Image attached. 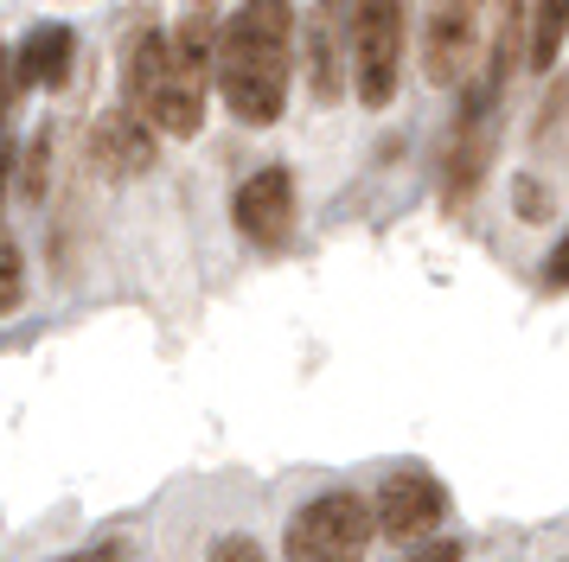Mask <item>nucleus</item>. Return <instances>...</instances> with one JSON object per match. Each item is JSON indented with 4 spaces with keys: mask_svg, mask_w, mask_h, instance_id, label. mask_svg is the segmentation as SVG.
Returning <instances> with one entry per match:
<instances>
[{
    "mask_svg": "<svg viewBox=\"0 0 569 562\" xmlns=\"http://www.w3.org/2000/svg\"><path fill=\"white\" fill-rule=\"evenodd\" d=\"M52 141H46V134H32L27 141V167H20V185H27V199H39V192H46V167H52Z\"/></svg>",
    "mask_w": 569,
    "mask_h": 562,
    "instance_id": "nucleus-15",
    "label": "nucleus"
},
{
    "mask_svg": "<svg viewBox=\"0 0 569 562\" xmlns=\"http://www.w3.org/2000/svg\"><path fill=\"white\" fill-rule=\"evenodd\" d=\"M487 7L492 0H429L422 26V77L436 90H467L473 64L487 51Z\"/></svg>",
    "mask_w": 569,
    "mask_h": 562,
    "instance_id": "nucleus-5",
    "label": "nucleus"
},
{
    "mask_svg": "<svg viewBox=\"0 0 569 562\" xmlns=\"http://www.w3.org/2000/svg\"><path fill=\"white\" fill-rule=\"evenodd\" d=\"M295 7L288 0H243L224 39H218V97L243 128L282 122L288 109V77H295Z\"/></svg>",
    "mask_w": 569,
    "mask_h": 562,
    "instance_id": "nucleus-1",
    "label": "nucleus"
},
{
    "mask_svg": "<svg viewBox=\"0 0 569 562\" xmlns=\"http://www.w3.org/2000/svg\"><path fill=\"white\" fill-rule=\"evenodd\" d=\"M154 134L160 128L148 122V116H134L129 102L122 109H109V116H97V128H90V167L109 179H141L148 167H154Z\"/></svg>",
    "mask_w": 569,
    "mask_h": 562,
    "instance_id": "nucleus-10",
    "label": "nucleus"
},
{
    "mask_svg": "<svg viewBox=\"0 0 569 562\" xmlns=\"http://www.w3.org/2000/svg\"><path fill=\"white\" fill-rule=\"evenodd\" d=\"M403 77V0H352V90L385 109Z\"/></svg>",
    "mask_w": 569,
    "mask_h": 562,
    "instance_id": "nucleus-4",
    "label": "nucleus"
},
{
    "mask_svg": "<svg viewBox=\"0 0 569 562\" xmlns=\"http://www.w3.org/2000/svg\"><path fill=\"white\" fill-rule=\"evenodd\" d=\"M397 562H467V550L455 536H441V543H416L410 556H397Z\"/></svg>",
    "mask_w": 569,
    "mask_h": 562,
    "instance_id": "nucleus-18",
    "label": "nucleus"
},
{
    "mask_svg": "<svg viewBox=\"0 0 569 562\" xmlns=\"http://www.w3.org/2000/svg\"><path fill=\"white\" fill-rule=\"evenodd\" d=\"M301 64H308V97L339 102L352 83V0H313L301 20Z\"/></svg>",
    "mask_w": 569,
    "mask_h": 562,
    "instance_id": "nucleus-7",
    "label": "nucleus"
},
{
    "mask_svg": "<svg viewBox=\"0 0 569 562\" xmlns=\"http://www.w3.org/2000/svg\"><path fill=\"white\" fill-rule=\"evenodd\" d=\"M492 148H499V90L467 83V102L455 116V134H448V160H441V192L455 204H467L480 192V179L492 167Z\"/></svg>",
    "mask_w": 569,
    "mask_h": 562,
    "instance_id": "nucleus-6",
    "label": "nucleus"
},
{
    "mask_svg": "<svg viewBox=\"0 0 569 562\" xmlns=\"http://www.w3.org/2000/svg\"><path fill=\"white\" fill-rule=\"evenodd\" d=\"M71 58H78V39H71V26H32L27 46H20V58H13V71H20V83H46V90H58L64 77H71Z\"/></svg>",
    "mask_w": 569,
    "mask_h": 562,
    "instance_id": "nucleus-11",
    "label": "nucleus"
},
{
    "mask_svg": "<svg viewBox=\"0 0 569 562\" xmlns=\"http://www.w3.org/2000/svg\"><path fill=\"white\" fill-rule=\"evenodd\" d=\"M531 7V46H525V64L531 71H550L569 46V0H525Z\"/></svg>",
    "mask_w": 569,
    "mask_h": 562,
    "instance_id": "nucleus-13",
    "label": "nucleus"
},
{
    "mask_svg": "<svg viewBox=\"0 0 569 562\" xmlns=\"http://www.w3.org/2000/svg\"><path fill=\"white\" fill-rule=\"evenodd\" d=\"M378 536V511L365 492L352 485H333V492H313L308 505L288 518L282 556L288 562H365Z\"/></svg>",
    "mask_w": 569,
    "mask_h": 562,
    "instance_id": "nucleus-3",
    "label": "nucleus"
},
{
    "mask_svg": "<svg viewBox=\"0 0 569 562\" xmlns=\"http://www.w3.org/2000/svg\"><path fill=\"white\" fill-rule=\"evenodd\" d=\"M218 39H224V20H218V0H186L180 26H173V51H180L192 71L218 77Z\"/></svg>",
    "mask_w": 569,
    "mask_h": 562,
    "instance_id": "nucleus-12",
    "label": "nucleus"
},
{
    "mask_svg": "<svg viewBox=\"0 0 569 562\" xmlns=\"http://www.w3.org/2000/svg\"><path fill=\"white\" fill-rule=\"evenodd\" d=\"M543 281L550 288H569V230H563V243L550 250V262H543Z\"/></svg>",
    "mask_w": 569,
    "mask_h": 562,
    "instance_id": "nucleus-20",
    "label": "nucleus"
},
{
    "mask_svg": "<svg viewBox=\"0 0 569 562\" xmlns=\"http://www.w3.org/2000/svg\"><path fill=\"white\" fill-rule=\"evenodd\" d=\"M13 90H20V71H13V46L0 39V128H7V109H13Z\"/></svg>",
    "mask_w": 569,
    "mask_h": 562,
    "instance_id": "nucleus-19",
    "label": "nucleus"
},
{
    "mask_svg": "<svg viewBox=\"0 0 569 562\" xmlns=\"http://www.w3.org/2000/svg\"><path fill=\"white\" fill-rule=\"evenodd\" d=\"M512 192H518V211H525V218H531V224H543V218H550V192H543L538 179H512Z\"/></svg>",
    "mask_w": 569,
    "mask_h": 562,
    "instance_id": "nucleus-17",
    "label": "nucleus"
},
{
    "mask_svg": "<svg viewBox=\"0 0 569 562\" xmlns=\"http://www.w3.org/2000/svg\"><path fill=\"white\" fill-rule=\"evenodd\" d=\"M295 218H301V199H295V173L288 167H262L237 185L231 199V224L257 243V250H282L295 237Z\"/></svg>",
    "mask_w": 569,
    "mask_h": 562,
    "instance_id": "nucleus-9",
    "label": "nucleus"
},
{
    "mask_svg": "<svg viewBox=\"0 0 569 562\" xmlns=\"http://www.w3.org/2000/svg\"><path fill=\"white\" fill-rule=\"evenodd\" d=\"M52 562H122V543H97V550H71V556H52Z\"/></svg>",
    "mask_w": 569,
    "mask_h": 562,
    "instance_id": "nucleus-21",
    "label": "nucleus"
},
{
    "mask_svg": "<svg viewBox=\"0 0 569 562\" xmlns=\"http://www.w3.org/2000/svg\"><path fill=\"white\" fill-rule=\"evenodd\" d=\"M371 511H378V531H385L390 543L416 550V543L448 518V485H441L429 466H390L385 485H378V499H371Z\"/></svg>",
    "mask_w": 569,
    "mask_h": 562,
    "instance_id": "nucleus-8",
    "label": "nucleus"
},
{
    "mask_svg": "<svg viewBox=\"0 0 569 562\" xmlns=\"http://www.w3.org/2000/svg\"><path fill=\"white\" fill-rule=\"evenodd\" d=\"M206 71H192L180 51H173V32L160 26H141L129 46V64H122V97H129L134 116H148L160 134H199L206 128Z\"/></svg>",
    "mask_w": 569,
    "mask_h": 562,
    "instance_id": "nucleus-2",
    "label": "nucleus"
},
{
    "mask_svg": "<svg viewBox=\"0 0 569 562\" xmlns=\"http://www.w3.org/2000/svg\"><path fill=\"white\" fill-rule=\"evenodd\" d=\"M20 301H27V262H20V250L0 237V320L20 313Z\"/></svg>",
    "mask_w": 569,
    "mask_h": 562,
    "instance_id": "nucleus-14",
    "label": "nucleus"
},
{
    "mask_svg": "<svg viewBox=\"0 0 569 562\" xmlns=\"http://www.w3.org/2000/svg\"><path fill=\"white\" fill-rule=\"evenodd\" d=\"M206 562H269V556H262V543H257V536H218Z\"/></svg>",
    "mask_w": 569,
    "mask_h": 562,
    "instance_id": "nucleus-16",
    "label": "nucleus"
}]
</instances>
